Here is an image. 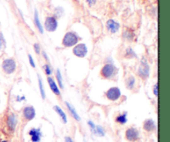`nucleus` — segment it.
<instances>
[{"mask_svg": "<svg viewBox=\"0 0 170 142\" xmlns=\"http://www.w3.org/2000/svg\"><path fill=\"white\" fill-rule=\"evenodd\" d=\"M80 38L77 36V34L73 32H68L65 34V36L62 40V45L66 47H71L74 46L78 43Z\"/></svg>", "mask_w": 170, "mask_h": 142, "instance_id": "1", "label": "nucleus"}, {"mask_svg": "<svg viewBox=\"0 0 170 142\" xmlns=\"http://www.w3.org/2000/svg\"><path fill=\"white\" fill-rule=\"evenodd\" d=\"M17 64L16 61L14 59H6L3 61L2 63V69L3 72L6 73L7 75H11L16 70Z\"/></svg>", "mask_w": 170, "mask_h": 142, "instance_id": "2", "label": "nucleus"}, {"mask_svg": "<svg viewBox=\"0 0 170 142\" xmlns=\"http://www.w3.org/2000/svg\"><path fill=\"white\" fill-rule=\"evenodd\" d=\"M116 72H117V70L113 64H106L105 66L102 67L100 74H101V76L105 79H110L115 76Z\"/></svg>", "mask_w": 170, "mask_h": 142, "instance_id": "3", "label": "nucleus"}, {"mask_svg": "<svg viewBox=\"0 0 170 142\" xmlns=\"http://www.w3.org/2000/svg\"><path fill=\"white\" fill-rule=\"evenodd\" d=\"M150 66H149V63H148V61L146 60V59L143 58L141 60L140 66L139 67L138 70L139 75L142 79H147L148 77L150 76Z\"/></svg>", "mask_w": 170, "mask_h": 142, "instance_id": "4", "label": "nucleus"}, {"mask_svg": "<svg viewBox=\"0 0 170 142\" xmlns=\"http://www.w3.org/2000/svg\"><path fill=\"white\" fill-rule=\"evenodd\" d=\"M45 29L49 32H53L57 30L58 27V23H57V18L55 17H48L46 18L45 23H44Z\"/></svg>", "mask_w": 170, "mask_h": 142, "instance_id": "5", "label": "nucleus"}, {"mask_svg": "<svg viewBox=\"0 0 170 142\" xmlns=\"http://www.w3.org/2000/svg\"><path fill=\"white\" fill-rule=\"evenodd\" d=\"M88 53V49L86 44L81 43V44H76L75 47L73 48V54L75 55L76 57L79 58H84Z\"/></svg>", "mask_w": 170, "mask_h": 142, "instance_id": "6", "label": "nucleus"}, {"mask_svg": "<svg viewBox=\"0 0 170 142\" xmlns=\"http://www.w3.org/2000/svg\"><path fill=\"white\" fill-rule=\"evenodd\" d=\"M105 96L110 101H116L121 96V91L118 87H112L106 91Z\"/></svg>", "mask_w": 170, "mask_h": 142, "instance_id": "7", "label": "nucleus"}, {"mask_svg": "<svg viewBox=\"0 0 170 142\" xmlns=\"http://www.w3.org/2000/svg\"><path fill=\"white\" fill-rule=\"evenodd\" d=\"M125 137L129 141H135L139 137V132L134 127H130L125 131Z\"/></svg>", "mask_w": 170, "mask_h": 142, "instance_id": "8", "label": "nucleus"}, {"mask_svg": "<svg viewBox=\"0 0 170 142\" xmlns=\"http://www.w3.org/2000/svg\"><path fill=\"white\" fill-rule=\"evenodd\" d=\"M28 135L31 137L32 142H40L42 139V131L39 128H32L28 131Z\"/></svg>", "mask_w": 170, "mask_h": 142, "instance_id": "9", "label": "nucleus"}, {"mask_svg": "<svg viewBox=\"0 0 170 142\" xmlns=\"http://www.w3.org/2000/svg\"><path fill=\"white\" fill-rule=\"evenodd\" d=\"M23 117L27 121H31L36 117V110L32 106H27L23 109Z\"/></svg>", "mask_w": 170, "mask_h": 142, "instance_id": "10", "label": "nucleus"}, {"mask_svg": "<svg viewBox=\"0 0 170 142\" xmlns=\"http://www.w3.org/2000/svg\"><path fill=\"white\" fill-rule=\"evenodd\" d=\"M17 123H18V118L14 113L9 114L7 119V126L11 131H14L16 129Z\"/></svg>", "mask_w": 170, "mask_h": 142, "instance_id": "11", "label": "nucleus"}, {"mask_svg": "<svg viewBox=\"0 0 170 142\" xmlns=\"http://www.w3.org/2000/svg\"><path fill=\"white\" fill-rule=\"evenodd\" d=\"M106 27L108 31L110 32L111 33H116L120 29V24L114 19H109L106 23Z\"/></svg>", "mask_w": 170, "mask_h": 142, "instance_id": "12", "label": "nucleus"}, {"mask_svg": "<svg viewBox=\"0 0 170 142\" xmlns=\"http://www.w3.org/2000/svg\"><path fill=\"white\" fill-rule=\"evenodd\" d=\"M48 84H49V87H50L51 90L52 91V92L56 94L57 96H60L61 95V91H60V88L58 87L57 84L55 82V80L52 79V77H48Z\"/></svg>", "mask_w": 170, "mask_h": 142, "instance_id": "13", "label": "nucleus"}, {"mask_svg": "<svg viewBox=\"0 0 170 142\" xmlns=\"http://www.w3.org/2000/svg\"><path fill=\"white\" fill-rule=\"evenodd\" d=\"M144 129L145 131H148V132H150V131H154L156 129V124L153 119H147L145 120L144 122Z\"/></svg>", "mask_w": 170, "mask_h": 142, "instance_id": "14", "label": "nucleus"}, {"mask_svg": "<svg viewBox=\"0 0 170 142\" xmlns=\"http://www.w3.org/2000/svg\"><path fill=\"white\" fill-rule=\"evenodd\" d=\"M65 104L66 105V108H67L68 111L70 112L71 115L72 116L73 118H74L76 121H77V122H80V121H81V117H80L79 114L77 113L75 108H74V107H73L70 103H68V102H65Z\"/></svg>", "mask_w": 170, "mask_h": 142, "instance_id": "15", "label": "nucleus"}, {"mask_svg": "<svg viewBox=\"0 0 170 142\" xmlns=\"http://www.w3.org/2000/svg\"><path fill=\"white\" fill-rule=\"evenodd\" d=\"M34 23H35V25H36L37 30L40 32V33H43V27L42 25L41 22H40V19H39L38 17V13H37V9H35V12H34Z\"/></svg>", "mask_w": 170, "mask_h": 142, "instance_id": "16", "label": "nucleus"}, {"mask_svg": "<svg viewBox=\"0 0 170 142\" xmlns=\"http://www.w3.org/2000/svg\"><path fill=\"white\" fill-rule=\"evenodd\" d=\"M53 109H54L55 112L59 115V117H61V119L62 120V122H63L64 123H66V122H67V117H66V113H64V111L62 110L59 106H57V105L53 107Z\"/></svg>", "mask_w": 170, "mask_h": 142, "instance_id": "17", "label": "nucleus"}, {"mask_svg": "<svg viewBox=\"0 0 170 142\" xmlns=\"http://www.w3.org/2000/svg\"><path fill=\"white\" fill-rule=\"evenodd\" d=\"M94 135L100 136V137H103L105 135V131L103 126H95V131H94Z\"/></svg>", "mask_w": 170, "mask_h": 142, "instance_id": "18", "label": "nucleus"}, {"mask_svg": "<svg viewBox=\"0 0 170 142\" xmlns=\"http://www.w3.org/2000/svg\"><path fill=\"white\" fill-rule=\"evenodd\" d=\"M116 122H118V123H120V124H121V125L125 124V123H126L128 121L127 113L125 112V113H122V114L119 115L118 117H116Z\"/></svg>", "mask_w": 170, "mask_h": 142, "instance_id": "19", "label": "nucleus"}, {"mask_svg": "<svg viewBox=\"0 0 170 142\" xmlns=\"http://www.w3.org/2000/svg\"><path fill=\"white\" fill-rule=\"evenodd\" d=\"M135 85V78L134 76H129L126 80V88L129 90H132Z\"/></svg>", "mask_w": 170, "mask_h": 142, "instance_id": "20", "label": "nucleus"}, {"mask_svg": "<svg viewBox=\"0 0 170 142\" xmlns=\"http://www.w3.org/2000/svg\"><path fill=\"white\" fill-rule=\"evenodd\" d=\"M56 78H57V85L60 88H63V79H62V75H61V73L59 69L57 70V73H56Z\"/></svg>", "mask_w": 170, "mask_h": 142, "instance_id": "21", "label": "nucleus"}, {"mask_svg": "<svg viewBox=\"0 0 170 142\" xmlns=\"http://www.w3.org/2000/svg\"><path fill=\"white\" fill-rule=\"evenodd\" d=\"M38 85H39V89H40V93H41L42 98L43 100L46 98V92L45 89H44V85H43L42 80L41 77L38 75Z\"/></svg>", "mask_w": 170, "mask_h": 142, "instance_id": "22", "label": "nucleus"}, {"mask_svg": "<svg viewBox=\"0 0 170 142\" xmlns=\"http://www.w3.org/2000/svg\"><path fill=\"white\" fill-rule=\"evenodd\" d=\"M43 70L45 71L46 75H48V76L52 74V69L49 65H44V66H43Z\"/></svg>", "mask_w": 170, "mask_h": 142, "instance_id": "23", "label": "nucleus"}, {"mask_svg": "<svg viewBox=\"0 0 170 142\" xmlns=\"http://www.w3.org/2000/svg\"><path fill=\"white\" fill-rule=\"evenodd\" d=\"M4 45H5L4 36L3 35V33L0 32V50H2L3 48L4 47Z\"/></svg>", "mask_w": 170, "mask_h": 142, "instance_id": "24", "label": "nucleus"}, {"mask_svg": "<svg viewBox=\"0 0 170 142\" xmlns=\"http://www.w3.org/2000/svg\"><path fill=\"white\" fill-rule=\"evenodd\" d=\"M87 123H88L89 127H90V129H91V131L92 132V133H94V131H95V126H96V125H95L92 121H88Z\"/></svg>", "mask_w": 170, "mask_h": 142, "instance_id": "25", "label": "nucleus"}, {"mask_svg": "<svg viewBox=\"0 0 170 142\" xmlns=\"http://www.w3.org/2000/svg\"><path fill=\"white\" fill-rule=\"evenodd\" d=\"M34 47V50L36 52L37 54H40L41 53V47H40V45H39L38 43H35L33 45Z\"/></svg>", "mask_w": 170, "mask_h": 142, "instance_id": "26", "label": "nucleus"}, {"mask_svg": "<svg viewBox=\"0 0 170 142\" xmlns=\"http://www.w3.org/2000/svg\"><path fill=\"white\" fill-rule=\"evenodd\" d=\"M28 61H29L30 66H32V68L36 67V65H35V61H34L33 58H32V56L30 54L28 55Z\"/></svg>", "mask_w": 170, "mask_h": 142, "instance_id": "27", "label": "nucleus"}, {"mask_svg": "<svg viewBox=\"0 0 170 142\" xmlns=\"http://www.w3.org/2000/svg\"><path fill=\"white\" fill-rule=\"evenodd\" d=\"M154 94L158 97V84H156L154 86Z\"/></svg>", "mask_w": 170, "mask_h": 142, "instance_id": "28", "label": "nucleus"}, {"mask_svg": "<svg viewBox=\"0 0 170 142\" xmlns=\"http://www.w3.org/2000/svg\"><path fill=\"white\" fill-rule=\"evenodd\" d=\"M86 2L88 3V4L90 5V6H92L93 4H95L96 0H86Z\"/></svg>", "mask_w": 170, "mask_h": 142, "instance_id": "29", "label": "nucleus"}, {"mask_svg": "<svg viewBox=\"0 0 170 142\" xmlns=\"http://www.w3.org/2000/svg\"><path fill=\"white\" fill-rule=\"evenodd\" d=\"M65 142H74L72 140V138L70 137V136H66L65 137Z\"/></svg>", "mask_w": 170, "mask_h": 142, "instance_id": "30", "label": "nucleus"}, {"mask_svg": "<svg viewBox=\"0 0 170 142\" xmlns=\"http://www.w3.org/2000/svg\"><path fill=\"white\" fill-rule=\"evenodd\" d=\"M42 55H43V56L45 57L46 60H48V55H47V53H46L45 51H43Z\"/></svg>", "mask_w": 170, "mask_h": 142, "instance_id": "31", "label": "nucleus"}, {"mask_svg": "<svg viewBox=\"0 0 170 142\" xmlns=\"http://www.w3.org/2000/svg\"><path fill=\"white\" fill-rule=\"evenodd\" d=\"M2 142H8V141H7V140H3Z\"/></svg>", "mask_w": 170, "mask_h": 142, "instance_id": "32", "label": "nucleus"}]
</instances>
